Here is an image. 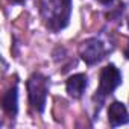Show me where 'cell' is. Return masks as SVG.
<instances>
[{
    "label": "cell",
    "mask_w": 129,
    "mask_h": 129,
    "mask_svg": "<svg viewBox=\"0 0 129 129\" xmlns=\"http://www.w3.org/2000/svg\"><path fill=\"white\" fill-rule=\"evenodd\" d=\"M40 12L44 24L50 30L59 32L69 24L72 14V0H43Z\"/></svg>",
    "instance_id": "obj_1"
},
{
    "label": "cell",
    "mask_w": 129,
    "mask_h": 129,
    "mask_svg": "<svg viewBox=\"0 0 129 129\" xmlns=\"http://www.w3.org/2000/svg\"><path fill=\"white\" fill-rule=\"evenodd\" d=\"M27 91H29V100L32 108L37 109L38 112H43L47 100V93H49L47 79L40 73L32 75L27 81Z\"/></svg>",
    "instance_id": "obj_2"
},
{
    "label": "cell",
    "mask_w": 129,
    "mask_h": 129,
    "mask_svg": "<svg viewBox=\"0 0 129 129\" xmlns=\"http://www.w3.org/2000/svg\"><path fill=\"white\" fill-rule=\"evenodd\" d=\"M106 53V49H105V44L97 40V38H90V40H85L81 47H79V55L81 58L87 62V64H96L99 62Z\"/></svg>",
    "instance_id": "obj_3"
},
{
    "label": "cell",
    "mask_w": 129,
    "mask_h": 129,
    "mask_svg": "<svg viewBox=\"0 0 129 129\" xmlns=\"http://www.w3.org/2000/svg\"><path fill=\"white\" fill-rule=\"evenodd\" d=\"M121 84V73L112 64L106 66L100 73V82H99V91L102 94L112 93L118 85Z\"/></svg>",
    "instance_id": "obj_4"
},
{
    "label": "cell",
    "mask_w": 129,
    "mask_h": 129,
    "mask_svg": "<svg viewBox=\"0 0 129 129\" xmlns=\"http://www.w3.org/2000/svg\"><path fill=\"white\" fill-rule=\"evenodd\" d=\"M108 120L111 126H121L129 121V114L127 109L123 103L120 102H112L108 108Z\"/></svg>",
    "instance_id": "obj_5"
},
{
    "label": "cell",
    "mask_w": 129,
    "mask_h": 129,
    "mask_svg": "<svg viewBox=\"0 0 129 129\" xmlns=\"http://www.w3.org/2000/svg\"><path fill=\"white\" fill-rule=\"evenodd\" d=\"M87 88V76L82 75V73H78V75H73L67 79V93L75 97V99H79L84 91Z\"/></svg>",
    "instance_id": "obj_6"
},
{
    "label": "cell",
    "mask_w": 129,
    "mask_h": 129,
    "mask_svg": "<svg viewBox=\"0 0 129 129\" xmlns=\"http://www.w3.org/2000/svg\"><path fill=\"white\" fill-rule=\"evenodd\" d=\"M3 109L9 115L17 114V109H18V91H17V87H12L3 96Z\"/></svg>",
    "instance_id": "obj_7"
},
{
    "label": "cell",
    "mask_w": 129,
    "mask_h": 129,
    "mask_svg": "<svg viewBox=\"0 0 129 129\" xmlns=\"http://www.w3.org/2000/svg\"><path fill=\"white\" fill-rule=\"evenodd\" d=\"M124 56H126V58L129 59V44H127V47L124 49Z\"/></svg>",
    "instance_id": "obj_8"
}]
</instances>
